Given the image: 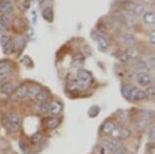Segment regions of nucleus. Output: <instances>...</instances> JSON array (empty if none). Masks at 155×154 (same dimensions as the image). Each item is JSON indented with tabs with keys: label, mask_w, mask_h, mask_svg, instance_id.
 I'll return each mask as SVG.
<instances>
[{
	"label": "nucleus",
	"mask_w": 155,
	"mask_h": 154,
	"mask_svg": "<svg viewBox=\"0 0 155 154\" xmlns=\"http://www.w3.org/2000/svg\"><path fill=\"white\" fill-rule=\"evenodd\" d=\"M121 21L126 27H132V25H135V19H134V17L132 15H130V14H124V15H122Z\"/></svg>",
	"instance_id": "20"
},
{
	"label": "nucleus",
	"mask_w": 155,
	"mask_h": 154,
	"mask_svg": "<svg viewBox=\"0 0 155 154\" xmlns=\"http://www.w3.org/2000/svg\"><path fill=\"white\" fill-rule=\"evenodd\" d=\"M28 85L22 84V85L15 88V90L13 91V94L15 95L16 98H25L28 97Z\"/></svg>",
	"instance_id": "13"
},
{
	"label": "nucleus",
	"mask_w": 155,
	"mask_h": 154,
	"mask_svg": "<svg viewBox=\"0 0 155 154\" xmlns=\"http://www.w3.org/2000/svg\"><path fill=\"white\" fill-rule=\"evenodd\" d=\"M42 15L44 17V19L48 22H52L53 21V18H54V13H53V9L51 7H46L44 8L43 12H42Z\"/></svg>",
	"instance_id": "18"
},
{
	"label": "nucleus",
	"mask_w": 155,
	"mask_h": 154,
	"mask_svg": "<svg viewBox=\"0 0 155 154\" xmlns=\"http://www.w3.org/2000/svg\"><path fill=\"white\" fill-rule=\"evenodd\" d=\"M10 38L6 36V34H2L1 37H0V45H1V47L3 48L5 45H7L8 43L10 42Z\"/></svg>",
	"instance_id": "31"
},
{
	"label": "nucleus",
	"mask_w": 155,
	"mask_h": 154,
	"mask_svg": "<svg viewBox=\"0 0 155 154\" xmlns=\"http://www.w3.org/2000/svg\"><path fill=\"white\" fill-rule=\"evenodd\" d=\"M14 90H15V85H14V83L11 82V81H4V82H2L1 85H0V92H1L2 94L10 95L13 93Z\"/></svg>",
	"instance_id": "7"
},
{
	"label": "nucleus",
	"mask_w": 155,
	"mask_h": 154,
	"mask_svg": "<svg viewBox=\"0 0 155 154\" xmlns=\"http://www.w3.org/2000/svg\"><path fill=\"white\" fill-rule=\"evenodd\" d=\"M110 138L120 140V139H126L131 136V131L129 128L125 126H116L110 134Z\"/></svg>",
	"instance_id": "2"
},
{
	"label": "nucleus",
	"mask_w": 155,
	"mask_h": 154,
	"mask_svg": "<svg viewBox=\"0 0 155 154\" xmlns=\"http://www.w3.org/2000/svg\"><path fill=\"white\" fill-rule=\"evenodd\" d=\"M96 42H97L98 48L101 49V51H106L107 49L110 47V44L107 42V40L104 36H101V34H98V36L96 37Z\"/></svg>",
	"instance_id": "15"
},
{
	"label": "nucleus",
	"mask_w": 155,
	"mask_h": 154,
	"mask_svg": "<svg viewBox=\"0 0 155 154\" xmlns=\"http://www.w3.org/2000/svg\"><path fill=\"white\" fill-rule=\"evenodd\" d=\"M115 127H116L115 123H113L112 121H107V123H104V126H102L101 132L104 133V134H106V135H110Z\"/></svg>",
	"instance_id": "21"
},
{
	"label": "nucleus",
	"mask_w": 155,
	"mask_h": 154,
	"mask_svg": "<svg viewBox=\"0 0 155 154\" xmlns=\"http://www.w3.org/2000/svg\"><path fill=\"white\" fill-rule=\"evenodd\" d=\"M145 12V5L144 4H136L134 9L132 10V13L135 15H140Z\"/></svg>",
	"instance_id": "28"
},
{
	"label": "nucleus",
	"mask_w": 155,
	"mask_h": 154,
	"mask_svg": "<svg viewBox=\"0 0 155 154\" xmlns=\"http://www.w3.org/2000/svg\"><path fill=\"white\" fill-rule=\"evenodd\" d=\"M22 62L25 64V66H28V67H33V61L30 57L28 56H25L22 59Z\"/></svg>",
	"instance_id": "34"
},
{
	"label": "nucleus",
	"mask_w": 155,
	"mask_h": 154,
	"mask_svg": "<svg viewBox=\"0 0 155 154\" xmlns=\"http://www.w3.org/2000/svg\"><path fill=\"white\" fill-rule=\"evenodd\" d=\"M76 78L77 79H80V80H83L85 82L89 83V84H92V81H93V78H92V75L90 72H88L85 69H79L77 72H76Z\"/></svg>",
	"instance_id": "8"
},
{
	"label": "nucleus",
	"mask_w": 155,
	"mask_h": 154,
	"mask_svg": "<svg viewBox=\"0 0 155 154\" xmlns=\"http://www.w3.org/2000/svg\"><path fill=\"white\" fill-rule=\"evenodd\" d=\"M149 97L146 93V91L142 90V89L138 88L136 86H133L132 94H131V100L132 101H142L147 100Z\"/></svg>",
	"instance_id": "4"
},
{
	"label": "nucleus",
	"mask_w": 155,
	"mask_h": 154,
	"mask_svg": "<svg viewBox=\"0 0 155 154\" xmlns=\"http://www.w3.org/2000/svg\"><path fill=\"white\" fill-rule=\"evenodd\" d=\"M11 71H12V69H11V66L5 60L1 61L0 62V82H4V80L9 76Z\"/></svg>",
	"instance_id": "5"
},
{
	"label": "nucleus",
	"mask_w": 155,
	"mask_h": 154,
	"mask_svg": "<svg viewBox=\"0 0 155 154\" xmlns=\"http://www.w3.org/2000/svg\"><path fill=\"white\" fill-rule=\"evenodd\" d=\"M114 56L117 58V60L120 61L121 63H128L130 61V58L128 57L126 51H116Z\"/></svg>",
	"instance_id": "17"
},
{
	"label": "nucleus",
	"mask_w": 155,
	"mask_h": 154,
	"mask_svg": "<svg viewBox=\"0 0 155 154\" xmlns=\"http://www.w3.org/2000/svg\"><path fill=\"white\" fill-rule=\"evenodd\" d=\"M143 20L146 25H153L155 22V14L153 11H146L143 13Z\"/></svg>",
	"instance_id": "16"
},
{
	"label": "nucleus",
	"mask_w": 155,
	"mask_h": 154,
	"mask_svg": "<svg viewBox=\"0 0 155 154\" xmlns=\"http://www.w3.org/2000/svg\"><path fill=\"white\" fill-rule=\"evenodd\" d=\"M101 144L110 151V153H112L113 151H115L117 149H119V148L123 147L122 144L119 142V140H116V139H113V138L104 139V140H102Z\"/></svg>",
	"instance_id": "6"
},
{
	"label": "nucleus",
	"mask_w": 155,
	"mask_h": 154,
	"mask_svg": "<svg viewBox=\"0 0 155 154\" xmlns=\"http://www.w3.org/2000/svg\"><path fill=\"white\" fill-rule=\"evenodd\" d=\"M3 125L7 132L9 133L18 132L20 128V117L14 112L7 113L3 119Z\"/></svg>",
	"instance_id": "1"
},
{
	"label": "nucleus",
	"mask_w": 155,
	"mask_h": 154,
	"mask_svg": "<svg viewBox=\"0 0 155 154\" xmlns=\"http://www.w3.org/2000/svg\"><path fill=\"white\" fill-rule=\"evenodd\" d=\"M153 112L150 111V110H144V111H142L141 113V120L143 121H146V122H149L150 120L153 119Z\"/></svg>",
	"instance_id": "26"
},
{
	"label": "nucleus",
	"mask_w": 155,
	"mask_h": 154,
	"mask_svg": "<svg viewBox=\"0 0 155 154\" xmlns=\"http://www.w3.org/2000/svg\"><path fill=\"white\" fill-rule=\"evenodd\" d=\"M110 154H127V151H126L123 147H121V148H119V149L113 151Z\"/></svg>",
	"instance_id": "36"
},
{
	"label": "nucleus",
	"mask_w": 155,
	"mask_h": 154,
	"mask_svg": "<svg viewBox=\"0 0 155 154\" xmlns=\"http://www.w3.org/2000/svg\"><path fill=\"white\" fill-rule=\"evenodd\" d=\"M134 66H135V68L137 69V70L143 71V70H145V69L147 68L148 65L146 64V62H144V61H137Z\"/></svg>",
	"instance_id": "30"
},
{
	"label": "nucleus",
	"mask_w": 155,
	"mask_h": 154,
	"mask_svg": "<svg viewBox=\"0 0 155 154\" xmlns=\"http://www.w3.org/2000/svg\"><path fill=\"white\" fill-rule=\"evenodd\" d=\"M11 24V16L10 14L2 13L0 16V31H6L10 27Z\"/></svg>",
	"instance_id": "9"
},
{
	"label": "nucleus",
	"mask_w": 155,
	"mask_h": 154,
	"mask_svg": "<svg viewBox=\"0 0 155 154\" xmlns=\"http://www.w3.org/2000/svg\"><path fill=\"white\" fill-rule=\"evenodd\" d=\"M149 41H150V44L152 46L155 45V31L152 30L149 34Z\"/></svg>",
	"instance_id": "35"
},
{
	"label": "nucleus",
	"mask_w": 155,
	"mask_h": 154,
	"mask_svg": "<svg viewBox=\"0 0 155 154\" xmlns=\"http://www.w3.org/2000/svg\"><path fill=\"white\" fill-rule=\"evenodd\" d=\"M41 90V88L39 86L37 85H33V86H28V97H30V98H33L36 97V94L38 93Z\"/></svg>",
	"instance_id": "25"
},
{
	"label": "nucleus",
	"mask_w": 155,
	"mask_h": 154,
	"mask_svg": "<svg viewBox=\"0 0 155 154\" xmlns=\"http://www.w3.org/2000/svg\"><path fill=\"white\" fill-rule=\"evenodd\" d=\"M126 53H127L128 57L130 58V60H137L140 58V52L138 49H136L135 47H130L128 48V50L126 51Z\"/></svg>",
	"instance_id": "19"
},
{
	"label": "nucleus",
	"mask_w": 155,
	"mask_h": 154,
	"mask_svg": "<svg viewBox=\"0 0 155 154\" xmlns=\"http://www.w3.org/2000/svg\"><path fill=\"white\" fill-rule=\"evenodd\" d=\"M148 122L146 121H143V120H140L138 123L136 124V128L138 129L139 131H143L146 128V125H147Z\"/></svg>",
	"instance_id": "33"
},
{
	"label": "nucleus",
	"mask_w": 155,
	"mask_h": 154,
	"mask_svg": "<svg viewBox=\"0 0 155 154\" xmlns=\"http://www.w3.org/2000/svg\"><path fill=\"white\" fill-rule=\"evenodd\" d=\"M148 138H149V141L152 142V143H154V140H155V128H154V126H151L150 130H149Z\"/></svg>",
	"instance_id": "32"
},
{
	"label": "nucleus",
	"mask_w": 155,
	"mask_h": 154,
	"mask_svg": "<svg viewBox=\"0 0 155 154\" xmlns=\"http://www.w3.org/2000/svg\"><path fill=\"white\" fill-rule=\"evenodd\" d=\"M132 89H133V86L132 85H123L122 86V94L126 100H131V94H132Z\"/></svg>",
	"instance_id": "22"
},
{
	"label": "nucleus",
	"mask_w": 155,
	"mask_h": 154,
	"mask_svg": "<svg viewBox=\"0 0 155 154\" xmlns=\"http://www.w3.org/2000/svg\"><path fill=\"white\" fill-rule=\"evenodd\" d=\"M13 10V4L9 0H0V12L10 14Z\"/></svg>",
	"instance_id": "10"
},
{
	"label": "nucleus",
	"mask_w": 155,
	"mask_h": 154,
	"mask_svg": "<svg viewBox=\"0 0 155 154\" xmlns=\"http://www.w3.org/2000/svg\"><path fill=\"white\" fill-rule=\"evenodd\" d=\"M47 126L49 127V129L54 130L59 126V120L56 118H49L47 121Z\"/></svg>",
	"instance_id": "27"
},
{
	"label": "nucleus",
	"mask_w": 155,
	"mask_h": 154,
	"mask_svg": "<svg viewBox=\"0 0 155 154\" xmlns=\"http://www.w3.org/2000/svg\"><path fill=\"white\" fill-rule=\"evenodd\" d=\"M122 42L125 46H127L128 48L133 47L134 44L136 42V39L132 34H126L122 37Z\"/></svg>",
	"instance_id": "14"
},
{
	"label": "nucleus",
	"mask_w": 155,
	"mask_h": 154,
	"mask_svg": "<svg viewBox=\"0 0 155 154\" xmlns=\"http://www.w3.org/2000/svg\"><path fill=\"white\" fill-rule=\"evenodd\" d=\"M49 106H50V103L49 101H43V103H40L39 106V112L41 114H47L49 111Z\"/></svg>",
	"instance_id": "29"
},
{
	"label": "nucleus",
	"mask_w": 155,
	"mask_h": 154,
	"mask_svg": "<svg viewBox=\"0 0 155 154\" xmlns=\"http://www.w3.org/2000/svg\"><path fill=\"white\" fill-rule=\"evenodd\" d=\"M62 104L59 101H53V103H50V106H49V111L48 113L51 116H58L62 112Z\"/></svg>",
	"instance_id": "11"
},
{
	"label": "nucleus",
	"mask_w": 155,
	"mask_h": 154,
	"mask_svg": "<svg viewBox=\"0 0 155 154\" xmlns=\"http://www.w3.org/2000/svg\"><path fill=\"white\" fill-rule=\"evenodd\" d=\"M135 79H136L137 84L141 87H148L152 84L151 75L145 71H139L138 73L136 74Z\"/></svg>",
	"instance_id": "3"
},
{
	"label": "nucleus",
	"mask_w": 155,
	"mask_h": 154,
	"mask_svg": "<svg viewBox=\"0 0 155 154\" xmlns=\"http://www.w3.org/2000/svg\"><path fill=\"white\" fill-rule=\"evenodd\" d=\"M149 88H148V90L146 91V93H147V95L149 97V95H151V97H154V93H155V91H154V87L150 85V86H148Z\"/></svg>",
	"instance_id": "38"
},
{
	"label": "nucleus",
	"mask_w": 155,
	"mask_h": 154,
	"mask_svg": "<svg viewBox=\"0 0 155 154\" xmlns=\"http://www.w3.org/2000/svg\"><path fill=\"white\" fill-rule=\"evenodd\" d=\"M72 85H73V88L76 89V90H79V91H83V90H86L87 88H89L91 84L85 82L83 80H80V79H77L76 78L75 80L72 81Z\"/></svg>",
	"instance_id": "12"
},
{
	"label": "nucleus",
	"mask_w": 155,
	"mask_h": 154,
	"mask_svg": "<svg viewBox=\"0 0 155 154\" xmlns=\"http://www.w3.org/2000/svg\"><path fill=\"white\" fill-rule=\"evenodd\" d=\"M48 98H49V93H48V92L41 89V90L36 94V97H34V100H36V101H38V103H43V101L48 100Z\"/></svg>",
	"instance_id": "23"
},
{
	"label": "nucleus",
	"mask_w": 155,
	"mask_h": 154,
	"mask_svg": "<svg viewBox=\"0 0 155 154\" xmlns=\"http://www.w3.org/2000/svg\"><path fill=\"white\" fill-rule=\"evenodd\" d=\"M120 5H121V7L125 11L132 12V10L134 9V7H135L136 3H135V2H133V1H130V0H126V1H123L122 4H120Z\"/></svg>",
	"instance_id": "24"
},
{
	"label": "nucleus",
	"mask_w": 155,
	"mask_h": 154,
	"mask_svg": "<svg viewBox=\"0 0 155 154\" xmlns=\"http://www.w3.org/2000/svg\"><path fill=\"white\" fill-rule=\"evenodd\" d=\"M41 138H42V135L40 134V133H37V134H35L33 137H31V140H33V142H39L41 140Z\"/></svg>",
	"instance_id": "37"
}]
</instances>
